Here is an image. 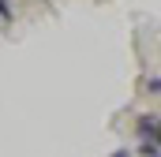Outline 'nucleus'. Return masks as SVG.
<instances>
[{
  "mask_svg": "<svg viewBox=\"0 0 161 157\" xmlns=\"http://www.w3.org/2000/svg\"><path fill=\"white\" fill-rule=\"evenodd\" d=\"M0 19H11V8H8V0H0Z\"/></svg>",
  "mask_w": 161,
  "mask_h": 157,
  "instance_id": "nucleus-2",
  "label": "nucleus"
},
{
  "mask_svg": "<svg viewBox=\"0 0 161 157\" xmlns=\"http://www.w3.org/2000/svg\"><path fill=\"white\" fill-rule=\"evenodd\" d=\"M113 157H127V154H124V150H116V154H113Z\"/></svg>",
  "mask_w": 161,
  "mask_h": 157,
  "instance_id": "nucleus-3",
  "label": "nucleus"
},
{
  "mask_svg": "<svg viewBox=\"0 0 161 157\" xmlns=\"http://www.w3.org/2000/svg\"><path fill=\"white\" fill-rule=\"evenodd\" d=\"M139 131H142V138H154L158 142V112H150V116L139 120Z\"/></svg>",
  "mask_w": 161,
  "mask_h": 157,
  "instance_id": "nucleus-1",
  "label": "nucleus"
}]
</instances>
